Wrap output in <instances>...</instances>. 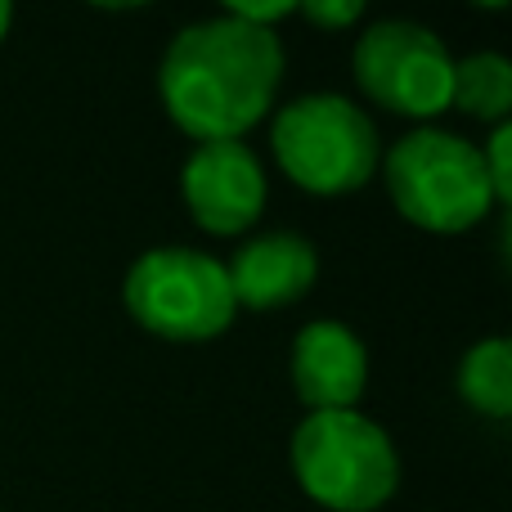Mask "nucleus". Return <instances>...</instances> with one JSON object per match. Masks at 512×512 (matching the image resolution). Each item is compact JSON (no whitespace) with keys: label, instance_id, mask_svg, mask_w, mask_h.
<instances>
[{"label":"nucleus","instance_id":"9b49d317","mask_svg":"<svg viewBox=\"0 0 512 512\" xmlns=\"http://www.w3.org/2000/svg\"><path fill=\"white\" fill-rule=\"evenodd\" d=\"M459 396L468 409L486 418L512 414V342L508 337H486L468 346L459 360Z\"/></svg>","mask_w":512,"mask_h":512},{"label":"nucleus","instance_id":"7ed1b4c3","mask_svg":"<svg viewBox=\"0 0 512 512\" xmlns=\"http://www.w3.org/2000/svg\"><path fill=\"white\" fill-rule=\"evenodd\" d=\"M288 463L310 504L328 512H378L400 490L396 441L360 409L306 414L292 432Z\"/></svg>","mask_w":512,"mask_h":512},{"label":"nucleus","instance_id":"4468645a","mask_svg":"<svg viewBox=\"0 0 512 512\" xmlns=\"http://www.w3.org/2000/svg\"><path fill=\"white\" fill-rule=\"evenodd\" d=\"M221 14L239 18V23H248V27H265V32H274V23L292 18L297 14V5H292V0H270V5H225Z\"/></svg>","mask_w":512,"mask_h":512},{"label":"nucleus","instance_id":"f8f14e48","mask_svg":"<svg viewBox=\"0 0 512 512\" xmlns=\"http://www.w3.org/2000/svg\"><path fill=\"white\" fill-rule=\"evenodd\" d=\"M481 162H486L490 189L499 203H512V126H495L490 140L481 144Z\"/></svg>","mask_w":512,"mask_h":512},{"label":"nucleus","instance_id":"6e6552de","mask_svg":"<svg viewBox=\"0 0 512 512\" xmlns=\"http://www.w3.org/2000/svg\"><path fill=\"white\" fill-rule=\"evenodd\" d=\"M292 391L310 414L355 409L369 387V351L337 319H315L292 337Z\"/></svg>","mask_w":512,"mask_h":512},{"label":"nucleus","instance_id":"2eb2a0df","mask_svg":"<svg viewBox=\"0 0 512 512\" xmlns=\"http://www.w3.org/2000/svg\"><path fill=\"white\" fill-rule=\"evenodd\" d=\"M9 27H14V5H5V0H0V41L9 36Z\"/></svg>","mask_w":512,"mask_h":512},{"label":"nucleus","instance_id":"f257e3e1","mask_svg":"<svg viewBox=\"0 0 512 512\" xmlns=\"http://www.w3.org/2000/svg\"><path fill=\"white\" fill-rule=\"evenodd\" d=\"M279 86V32L248 27L230 14L180 27L158 68L162 108L198 144L243 140L248 131H256L274 113Z\"/></svg>","mask_w":512,"mask_h":512},{"label":"nucleus","instance_id":"f03ea898","mask_svg":"<svg viewBox=\"0 0 512 512\" xmlns=\"http://www.w3.org/2000/svg\"><path fill=\"white\" fill-rule=\"evenodd\" d=\"M382 180L396 212L427 234H468L499 207L481 149L441 126L400 135L382 153Z\"/></svg>","mask_w":512,"mask_h":512},{"label":"nucleus","instance_id":"1a4fd4ad","mask_svg":"<svg viewBox=\"0 0 512 512\" xmlns=\"http://www.w3.org/2000/svg\"><path fill=\"white\" fill-rule=\"evenodd\" d=\"M230 274L234 306L248 310H279L301 301L319 279V256L315 243L288 230H270L248 239L225 265Z\"/></svg>","mask_w":512,"mask_h":512},{"label":"nucleus","instance_id":"423d86ee","mask_svg":"<svg viewBox=\"0 0 512 512\" xmlns=\"http://www.w3.org/2000/svg\"><path fill=\"white\" fill-rule=\"evenodd\" d=\"M351 72L360 95L391 117L427 122L450 108L454 54L414 18H378L364 27L351 50Z\"/></svg>","mask_w":512,"mask_h":512},{"label":"nucleus","instance_id":"39448f33","mask_svg":"<svg viewBox=\"0 0 512 512\" xmlns=\"http://www.w3.org/2000/svg\"><path fill=\"white\" fill-rule=\"evenodd\" d=\"M122 297L135 324L167 342H212L239 315L225 261L198 248H149L126 270Z\"/></svg>","mask_w":512,"mask_h":512},{"label":"nucleus","instance_id":"0eeeda50","mask_svg":"<svg viewBox=\"0 0 512 512\" xmlns=\"http://www.w3.org/2000/svg\"><path fill=\"white\" fill-rule=\"evenodd\" d=\"M180 198H185L189 216L216 239H234L248 234L265 212V167L243 140L221 144H198L180 167Z\"/></svg>","mask_w":512,"mask_h":512},{"label":"nucleus","instance_id":"9d476101","mask_svg":"<svg viewBox=\"0 0 512 512\" xmlns=\"http://www.w3.org/2000/svg\"><path fill=\"white\" fill-rule=\"evenodd\" d=\"M450 108L477 117V122L508 126V113H512V63L504 59V54H495V50L454 59Z\"/></svg>","mask_w":512,"mask_h":512},{"label":"nucleus","instance_id":"ddd939ff","mask_svg":"<svg viewBox=\"0 0 512 512\" xmlns=\"http://www.w3.org/2000/svg\"><path fill=\"white\" fill-rule=\"evenodd\" d=\"M297 14L315 23L319 32H346L364 18V5L360 0H306V5H297Z\"/></svg>","mask_w":512,"mask_h":512},{"label":"nucleus","instance_id":"20e7f679","mask_svg":"<svg viewBox=\"0 0 512 512\" xmlns=\"http://www.w3.org/2000/svg\"><path fill=\"white\" fill-rule=\"evenodd\" d=\"M270 149L283 176L315 198L355 194L382 167L373 117L333 90L288 99L270 122Z\"/></svg>","mask_w":512,"mask_h":512}]
</instances>
